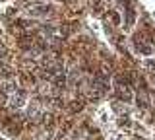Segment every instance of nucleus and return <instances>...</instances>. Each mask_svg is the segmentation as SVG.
Returning <instances> with one entry per match:
<instances>
[{"mask_svg": "<svg viewBox=\"0 0 155 140\" xmlns=\"http://www.w3.org/2000/svg\"><path fill=\"white\" fill-rule=\"evenodd\" d=\"M27 105V94L23 90H16L14 94L8 95V107L14 111H19Z\"/></svg>", "mask_w": 155, "mask_h": 140, "instance_id": "f03ea898", "label": "nucleus"}, {"mask_svg": "<svg viewBox=\"0 0 155 140\" xmlns=\"http://www.w3.org/2000/svg\"><path fill=\"white\" fill-rule=\"evenodd\" d=\"M18 90V82L16 78H6V80H0V91L4 95H10Z\"/></svg>", "mask_w": 155, "mask_h": 140, "instance_id": "20e7f679", "label": "nucleus"}, {"mask_svg": "<svg viewBox=\"0 0 155 140\" xmlns=\"http://www.w3.org/2000/svg\"><path fill=\"white\" fill-rule=\"evenodd\" d=\"M25 117L31 121H39L45 117V107H43L41 99H31L25 105Z\"/></svg>", "mask_w": 155, "mask_h": 140, "instance_id": "f257e3e1", "label": "nucleus"}, {"mask_svg": "<svg viewBox=\"0 0 155 140\" xmlns=\"http://www.w3.org/2000/svg\"><path fill=\"white\" fill-rule=\"evenodd\" d=\"M109 91V80L105 76H97V78L91 80V95L93 97H101Z\"/></svg>", "mask_w": 155, "mask_h": 140, "instance_id": "7ed1b4c3", "label": "nucleus"}]
</instances>
